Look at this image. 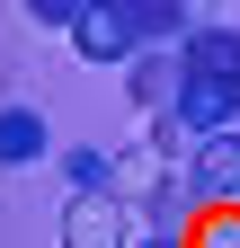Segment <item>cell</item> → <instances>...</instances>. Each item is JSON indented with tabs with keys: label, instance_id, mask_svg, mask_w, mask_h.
I'll return each mask as SVG.
<instances>
[{
	"label": "cell",
	"instance_id": "9",
	"mask_svg": "<svg viewBox=\"0 0 240 248\" xmlns=\"http://www.w3.org/2000/svg\"><path fill=\"white\" fill-rule=\"evenodd\" d=\"M178 9H196V0H125V18H134V36H142V45H152V36L178 45Z\"/></svg>",
	"mask_w": 240,
	"mask_h": 248
},
{
	"label": "cell",
	"instance_id": "5",
	"mask_svg": "<svg viewBox=\"0 0 240 248\" xmlns=\"http://www.w3.org/2000/svg\"><path fill=\"white\" fill-rule=\"evenodd\" d=\"M187 177L205 186V195H240V133H205L196 160H187Z\"/></svg>",
	"mask_w": 240,
	"mask_h": 248
},
{
	"label": "cell",
	"instance_id": "10",
	"mask_svg": "<svg viewBox=\"0 0 240 248\" xmlns=\"http://www.w3.org/2000/svg\"><path fill=\"white\" fill-rule=\"evenodd\" d=\"M27 18H36V27H63V36H71V27L89 18V0H27Z\"/></svg>",
	"mask_w": 240,
	"mask_h": 248
},
{
	"label": "cell",
	"instance_id": "2",
	"mask_svg": "<svg viewBox=\"0 0 240 248\" xmlns=\"http://www.w3.org/2000/svg\"><path fill=\"white\" fill-rule=\"evenodd\" d=\"M71 53H80V62H134V53H142V36H134L125 0H89V18L71 27Z\"/></svg>",
	"mask_w": 240,
	"mask_h": 248
},
{
	"label": "cell",
	"instance_id": "7",
	"mask_svg": "<svg viewBox=\"0 0 240 248\" xmlns=\"http://www.w3.org/2000/svg\"><path fill=\"white\" fill-rule=\"evenodd\" d=\"M178 107H187V133L205 142V133H231V107H240V89H223V80H187V89H178Z\"/></svg>",
	"mask_w": 240,
	"mask_h": 248
},
{
	"label": "cell",
	"instance_id": "3",
	"mask_svg": "<svg viewBox=\"0 0 240 248\" xmlns=\"http://www.w3.org/2000/svg\"><path fill=\"white\" fill-rule=\"evenodd\" d=\"M178 62H187V80L240 89V36H231V27H187V36H178Z\"/></svg>",
	"mask_w": 240,
	"mask_h": 248
},
{
	"label": "cell",
	"instance_id": "8",
	"mask_svg": "<svg viewBox=\"0 0 240 248\" xmlns=\"http://www.w3.org/2000/svg\"><path fill=\"white\" fill-rule=\"evenodd\" d=\"M36 151H45L36 107H0V169H9V160H36Z\"/></svg>",
	"mask_w": 240,
	"mask_h": 248
},
{
	"label": "cell",
	"instance_id": "1",
	"mask_svg": "<svg viewBox=\"0 0 240 248\" xmlns=\"http://www.w3.org/2000/svg\"><path fill=\"white\" fill-rule=\"evenodd\" d=\"M63 248H134L125 239V204H116L107 186H80L63 204Z\"/></svg>",
	"mask_w": 240,
	"mask_h": 248
},
{
	"label": "cell",
	"instance_id": "4",
	"mask_svg": "<svg viewBox=\"0 0 240 248\" xmlns=\"http://www.w3.org/2000/svg\"><path fill=\"white\" fill-rule=\"evenodd\" d=\"M107 195L116 204H169L160 195V151H116L107 160Z\"/></svg>",
	"mask_w": 240,
	"mask_h": 248
},
{
	"label": "cell",
	"instance_id": "11",
	"mask_svg": "<svg viewBox=\"0 0 240 248\" xmlns=\"http://www.w3.org/2000/svg\"><path fill=\"white\" fill-rule=\"evenodd\" d=\"M142 248H178V239H169V231H160V239H142Z\"/></svg>",
	"mask_w": 240,
	"mask_h": 248
},
{
	"label": "cell",
	"instance_id": "6",
	"mask_svg": "<svg viewBox=\"0 0 240 248\" xmlns=\"http://www.w3.org/2000/svg\"><path fill=\"white\" fill-rule=\"evenodd\" d=\"M178 89H187V62H178V45H169V53H134V107H152V115H160Z\"/></svg>",
	"mask_w": 240,
	"mask_h": 248
}]
</instances>
